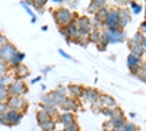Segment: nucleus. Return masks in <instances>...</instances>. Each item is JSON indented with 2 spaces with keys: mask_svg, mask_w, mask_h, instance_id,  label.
<instances>
[{
  "mask_svg": "<svg viewBox=\"0 0 146 131\" xmlns=\"http://www.w3.org/2000/svg\"><path fill=\"white\" fill-rule=\"evenodd\" d=\"M126 39L124 29H104L102 31V41L107 44H118Z\"/></svg>",
  "mask_w": 146,
  "mask_h": 131,
  "instance_id": "obj_3",
  "label": "nucleus"
},
{
  "mask_svg": "<svg viewBox=\"0 0 146 131\" xmlns=\"http://www.w3.org/2000/svg\"><path fill=\"white\" fill-rule=\"evenodd\" d=\"M41 31H44V32H45V31H48V26H45V25H44V26L41 28Z\"/></svg>",
  "mask_w": 146,
  "mask_h": 131,
  "instance_id": "obj_43",
  "label": "nucleus"
},
{
  "mask_svg": "<svg viewBox=\"0 0 146 131\" xmlns=\"http://www.w3.org/2000/svg\"><path fill=\"white\" fill-rule=\"evenodd\" d=\"M0 124L5 125V127H10L9 120H7V117H6V115H2V117H0Z\"/></svg>",
  "mask_w": 146,
  "mask_h": 131,
  "instance_id": "obj_34",
  "label": "nucleus"
},
{
  "mask_svg": "<svg viewBox=\"0 0 146 131\" xmlns=\"http://www.w3.org/2000/svg\"><path fill=\"white\" fill-rule=\"evenodd\" d=\"M40 80H41V76H38V77H35V79H32V82H31V83H32V85H35V83H38Z\"/></svg>",
  "mask_w": 146,
  "mask_h": 131,
  "instance_id": "obj_39",
  "label": "nucleus"
},
{
  "mask_svg": "<svg viewBox=\"0 0 146 131\" xmlns=\"http://www.w3.org/2000/svg\"><path fill=\"white\" fill-rule=\"evenodd\" d=\"M140 34H146V20H143L142 23H140V31H139Z\"/></svg>",
  "mask_w": 146,
  "mask_h": 131,
  "instance_id": "obj_37",
  "label": "nucleus"
},
{
  "mask_svg": "<svg viewBox=\"0 0 146 131\" xmlns=\"http://www.w3.org/2000/svg\"><path fill=\"white\" fill-rule=\"evenodd\" d=\"M9 66L5 63V61H2V60H0V74H7L9 73Z\"/></svg>",
  "mask_w": 146,
  "mask_h": 131,
  "instance_id": "obj_30",
  "label": "nucleus"
},
{
  "mask_svg": "<svg viewBox=\"0 0 146 131\" xmlns=\"http://www.w3.org/2000/svg\"><path fill=\"white\" fill-rule=\"evenodd\" d=\"M58 54L62 55V57H64V58H67V60H73V58H72V57H70V55H69L66 51H63L62 48H58ZM73 61H75V60H73Z\"/></svg>",
  "mask_w": 146,
  "mask_h": 131,
  "instance_id": "obj_35",
  "label": "nucleus"
},
{
  "mask_svg": "<svg viewBox=\"0 0 146 131\" xmlns=\"http://www.w3.org/2000/svg\"><path fill=\"white\" fill-rule=\"evenodd\" d=\"M45 5H47V0H31V7H34L35 10L42 12Z\"/></svg>",
  "mask_w": 146,
  "mask_h": 131,
  "instance_id": "obj_25",
  "label": "nucleus"
},
{
  "mask_svg": "<svg viewBox=\"0 0 146 131\" xmlns=\"http://www.w3.org/2000/svg\"><path fill=\"white\" fill-rule=\"evenodd\" d=\"M91 109L95 112V114H101V109H102V106L100 102H96V103H92L91 105Z\"/></svg>",
  "mask_w": 146,
  "mask_h": 131,
  "instance_id": "obj_31",
  "label": "nucleus"
},
{
  "mask_svg": "<svg viewBox=\"0 0 146 131\" xmlns=\"http://www.w3.org/2000/svg\"><path fill=\"white\" fill-rule=\"evenodd\" d=\"M23 60H25V54L23 53H21L19 50H18V53L12 57V60L7 63V66H9V68H16V67H19L21 64H23Z\"/></svg>",
  "mask_w": 146,
  "mask_h": 131,
  "instance_id": "obj_18",
  "label": "nucleus"
},
{
  "mask_svg": "<svg viewBox=\"0 0 146 131\" xmlns=\"http://www.w3.org/2000/svg\"><path fill=\"white\" fill-rule=\"evenodd\" d=\"M6 105L9 111H18L22 114H25V111L28 109V101L25 96H10Z\"/></svg>",
  "mask_w": 146,
  "mask_h": 131,
  "instance_id": "obj_4",
  "label": "nucleus"
},
{
  "mask_svg": "<svg viewBox=\"0 0 146 131\" xmlns=\"http://www.w3.org/2000/svg\"><path fill=\"white\" fill-rule=\"evenodd\" d=\"M18 53V48L12 44V42H7L6 45H2L0 47V60L5 61L6 64L12 60V57Z\"/></svg>",
  "mask_w": 146,
  "mask_h": 131,
  "instance_id": "obj_7",
  "label": "nucleus"
},
{
  "mask_svg": "<svg viewBox=\"0 0 146 131\" xmlns=\"http://www.w3.org/2000/svg\"><path fill=\"white\" fill-rule=\"evenodd\" d=\"M58 109H62L63 112H76L78 109H79V102L76 101V99H72V98H66V101L63 102V105L60 106Z\"/></svg>",
  "mask_w": 146,
  "mask_h": 131,
  "instance_id": "obj_11",
  "label": "nucleus"
},
{
  "mask_svg": "<svg viewBox=\"0 0 146 131\" xmlns=\"http://www.w3.org/2000/svg\"><path fill=\"white\" fill-rule=\"evenodd\" d=\"M56 124H57L56 120H50V121H45V122L40 124V128L42 131H56Z\"/></svg>",
  "mask_w": 146,
  "mask_h": 131,
  "instance_id": "obj_21",
  "label": "nucleus"
},
{
  "mask_svg": "<svg viewBox=\"0 0 146 131\" xmlns=\"http://www.w3.org/2000/svg\"><path fill=\"white\" fill-rule=\"evenodd\" d=\"M35 118H36V122H38V125H40V124H42V122H45V121L53 120V118H51L50 115H48V112H47V111H44V109H40L38 112H36Z\"/></svg>",
  "mask_w": 146,
  "mask_h": 131,
  "instance_id": "obj_20",
  "label": "nucleus"
},
{
  "mask_svg": "<svg viewBox=\"0 0 146 131\" xmlns=\"http://www.w3.org/2000/svg\"><path fill=\"white\" fill-rule=\"evenodd\" d=\"M105 29H120L121 25H120V18H118V13L115 9H110L108 10V15H107V19H105V23H104Z\"/></svg>",
  "mask_w": 146,
  "mask_h": 131,
  "instance_id": "obj_6",
  "label": "nucleus"
},
{
  "mask_svg": "<svg viewBox=\"0 0 146 131\" xmlns=\"http://www.w3.org/2000/svg\"><path fill=\"white\" fill-rule=\"evenodd\" d=\"M9 96H25L28 93V86L23 80H13L7 86Z\"/></svg>",
  "mask_w": 146,
  "mask_h": 131,
  "instance_id": "obj_5",
  "label": "nucleus"
},
{
  "mask_svg": "<svg viewBox=\"0 0 146 131\" xmlns=\"http://www.w3.org/2000/svg\"><path fill=\"white\" fill-rule=\"evenodd\" d=\"M12 82H13V76H12L10 73L0 74V86H9Z\"/></svg>",
  "mask_w": 146,
  "mask_h": 131,
  "instance_id": "obj_23",
  "label": "nucleus"
},
{
  "mask_svg": "<svg viewBox=\"0 0 146 131\" xmlns=\"http://www.w3.org/2000/svg\"><path fill=\"white\" fill-rule=\"evenodd\" d=\"M56 131H63V130H56Z\"/></svg>",
  "mask_w": 146,
  "mask_h": 131,
  "instance_id": "obj_44",
  "label": "nucleus"
},
{
  "mask_svg": "<svg viewBox=\"0 0 146 131\" xmlns=\"http://www.w3.org/2000/svg\"><path fill=\"white\" fill-rule=\"evenodd\" d=\"M50 70H53V66H48V67H44V68H42V74H47V73H48V71H50Z\"/></svg>",
  "mask_w": 146,
  "mask_h": 131,
  "instance_id": "obj_38",
  "label": "nucleus"
},
{
  "mask_svg": "<svg viewBox=\"0 0 146 131\" xmlns=\"http://www.w3.org/2000/svg\"><path fill=\"white\" fill-rule=\"evenodd\" d=\"M98 102L101 103L102 108H110V109L117 108L115 99H114L113 96H110V95H105V93H101V95H100V101H98Z\"/></svg>",
  "mask_w": 146,
  "mask_h": 131,
  "instance_id": "obj_13",
  "label": "nucleus"
},
{
  "mask_svg": "<svg viewBox=\"0 0 146 131\" xmlns=\"http://www.w3.org/2000/svg\"><path fill=\"white\" fill-rule=\"evenodd\" d=\"M56 121L60 122L63 127H66V125H70L73 122H76V117H75V114H72V112H62V114H58Z\"/></svg>",
  "mask_w": 146,
  "mask_h": 131,
  "instance_id": "obj_12",
  "label": "nucleus"
},
{
  "mask_svg": "<svg viewBox=\"0 0 146 131\" xmlns=\"http://www.w3.org/2000/svg\"><path fill=\"white\" fill-rule=\"evenodd\" d=\"M9 90H7V86H0V102H7L9 99Z\"/></svg>",
  "mask_w": 146,
  "mask_h": 131,
  "instance_id": "obj_26",
  "label": "nucleus"
},
{
  "mask_svg": "<svg viewBox=\"0 0 146 131\" xmlns=\"http://www.w3.org/2000/svg\"><path fill=\"white\" fill-rule=\"evenodd\" d=\"M53 18L57 23V28H64L70 23L76 22V18L78 15H75L70 9H66V7H58L56 10H53Z\"/></svg>",
  "mask_w": 146,
  "mask_h": 131,
  "instance_id": "obj_1",
  "label": "nucleus"
},
{
  "mask_svg": "<svg viewBox=\"0 0 146 131\" xmlns=\"http://www.w3.org/2000/svg\"><path fill=\"white\" fill-rule=\"evenodd\" d=\"M142 64L143 63H142V58L140 57H137L135 54H129V57H127V67L131 71V74H137V71H139V68H140Z\"/></svg>",
  "mask_w": 146,
  "mask_h": 131,
  "instance_id": "obj_10",
  "label": "nucleus"
},
{
  "mask_svg": "<svg viewBox=\"0 0 146 131\" xmlns=\"http://www.w3.org/2000/svg\"><path fill=\"white\" fill-rule=\"evenodd\" d=\"M145 48L142 45H131V53L130 54H135V55H137V57H140L142 58V55L145 54Z\"/></svg>",
  "mask_w": 146,
  "mask_h": 131,
  "instance_id": "obj_27",
  "label": "nucleus"
},
{
  "mask_svg": "<svg viewBox=\"0 0 146 131\" xmlns=\"http://www.w3.org/2000/svg\"><path fill=\"white\" fill-rule=\"evenodd\" d=\"M53 2H54L56 5H63V3H64V0H53Z\"/></svg>",
  "mask_w": 146,
  "mask_h": 131,
  "instance_id": "obj_41",
  "label": "nucleus"
},
{
  "mask_svg": "<svg viewBox=\"0 0 146 131\" xmlns=\"http://www.w3.org/2000/svg\"><path fill=\"white\" fill-rule=\"evenodd\" d=\"M123 131H137V127L131 122H126V125L123 127Z\"/></svg>",
  "mask_w": 146,
  "mask_h": 131,
  "instance_id": "obj_32",
  "label": "nucleus"
},
{
  "mask_svg": "<svg viewBox=\"0 0 146 131\" xmlns=\"http://www.w3.org/2000/svg\"><path fill=\"white\" fill-rule=\"evenodd\" d=\"M107 7V2L105 0H92V2L88 5V13H92L95 15L98 10Z\"/></svg>",
  "mask_w": 146,
  "mask_h": 131,
  "instance_id": "obj_17",
  "label": "nucleus"
},
{
  "mask_svg": "<svg viewBox=\"0 0 146 131\" xmlns=\"http://www.w3.org/2000/svg\"><path fill=\"white\" fill-rule=\"evenodd\" d=\"M129 6L133 9V13H140V12H142V5H139L136 2H130Z\"/></svg>",
  "mask_w": 146,
  "mask_h": 131,
  "instance_id": "obj_29",
  "label": "nucleus"
},
{
  "mask_svg": "<svg viewBox=\"0 0 146 131\" xmlns=\"http://www.w3.org/2000/svg\"><path fill=\"white\" fill-rule=\"evenodd\" d=\"M7 42H9V39L5 37L3 34H0V47H2V45H6Z\"/></svg>",
  "mask_w": 146,
  "mask_h": 131,
  "instance_id": "obj_36",
  "label": "nucleus"
},
{
  "mask_svg": "<svg viewBox=\"0 0 146 131\" xmlns=\"http://www.w3.org/2000/svg\"><path fill=\"white\" fill-rule=\"evenodd\" d=\"M117 13H118V18H120V25H121V29H123L126 25H129L130 20H131V16H130V12L129 9H117Z\"/></svg>",
  "mask_w": 146,
  "mask_h": 131,
  "instance_id": "obj_16",
  "label": "nucleus"
},
{
  "mask_svg": "<svg viewBox=\"0 0 146 131\" xmlns=\"http://www.w3.org/2000/svg\"><path fill=\"white\" fill-rule=\"evenodd\" d=\"M7 105L5 103V102H0V117H2V115H6L7 114Z\"/></svg>",
  "mask_w": 146,
  "mask_h": 131,
  "instance_id": "obj_33",
  "label": "nucleus"
},
{
  "mask_svg": "<svg viewBox=\"0 0 146 131\" xmlns=\"http://www.w3.org/2000/svg\"><path fill=\"white\" fill-rule=\"evenodd\" d=\"M78 5H79L78 2H72V3H70V10H72V9H75V7H78Z\"/></svg>",
  "mask_w": 146,
  "mask_h": 131,
  "instance_id": "obj_40",
  "label": "nucleus"
},
{
  "mask_svg": "<svg viewBox=\"0 0 146 131\" xmlns=\"http://www.w3.org/2000/svg\"><path fill=\"white\" fill-rule=\"evenodd\" d=\"M100 92L96 90L95 88H85V92H83V96H82V99L85 101V102H88V103H96L100 101Z\"/></svg>",
  "mask_w": 146,
  "mask_h": 131,
  "instance_id": "obj_9",
  "label": "nucleus"
},
{
  "mask_svg": "<svg viewBox=\"0 0 146 131\" xmlns=\"http://www.w3.org/2000/svg\"><path fill=\"white\" fill-rule=\"evenodd\" d=\"M75 23H76V28H78V35L76 37L88 38L89 34L94 31V22L88 16H78Z\"/></svg>",
  "mask_w": 146,
  "mask_h": 131,
  "instance_id": "obj_2",
  "label": "nucleus"
},
{
  "mask_svg": "<svg viewBox=\"0 0 146 131\" xmlns=\"http://www.w3.org/2000/svg\"><path fill=\"white\" fill-rule=\"evenodd\" d=\"M6 117H7V120H9L10 127H15V125H19L21 124L22 118H23V114L22 112H18V111H7Z\"/></svg>",
  "mask_w": 146,
  "mask_h": 131,
  "instance_id": "obj_15",
  "label": "nucleus"
},
{
  "mask_svg": "<svg viewBox=\"0 0 146 131\" xmlns=\"http://www.w3.org/2000/svg\"><path fill=\"white\" fill-rule=\"evenodd\" d=\"M142 47L146 50V37H143V41H142Z\"/></svg>",
  "mask_w": 146,
  "mask_h": 131,
  "instance_id": "obj_42",
  "label": "nucleus"
},
{
  "mask_svg": "<svg viewBox=\"0 0 146 131\" xmlns=\"http://www.w3.org/2000/svg\"><path fill=\"white\" fill-rule=\"evenodd\" d=\"M63 131H80V127H79V124H78V121H76V122L70 124V125L63 127Z\"/></svg>",
  "mask_w": 146,
  "mask_h": 131,
  "instance_id": "obj_28",
  "label": "nucleus"
},
{
  "mask_svg": "<svg viewBox=\"0 0 146 131\" xmlns=\"http://www.w3.org/2000/svg\"><path fill=\"white\" fill-rule=\"evenodd\" d=\"M101 41H102V31L94 29V31L89 34V42H92V44H95L96 47H98V45L101 44Z\"/></svg>",
  "mask_w": 146,
  "mask_h": 131,
  "instance_id": "obj_19",
  "label": "nucleus"
},
{
  "mask_svg": "<svg viewBox=\"0 0 146 131\" xmlns=\"http://www.w3.org/2000/svg\"><path fill=\"white\" fill-rule=\"evenodd\" d=\"M29 74H31V71H29V68L25 64H21L19 67L13 68V77H15V80H23L25 77H28Z\"/></svg>",
  "mask_w": 146,
  "mask_h": 131,
  "instance_id": "obj_14",
  "label": "nucleus"
},
{
  "mask_svg": "<svg viewBox=\"0 0 146 131\" xmlns=\"http://www.w3.org/2000/svg\"><path fill=\"white\" fill-rule=\"evenodd\" d=\"M67 88V95H69V98L72 99H82L83 96V92H85V88L82 85H79V83H70V85L66 86Z\"/></svg>",
  "mask_w": 146,
  "mask_h": 131,
  "instance_id": "obj_8",
  "label": "nucleus"
},
{
  "mask_svg": "<svg viewBox=\"0 0 146 131\" xmlns=\"http://www.w3.org/2000/svg\"><path fill=\"white\" fill-rule=\"evenodd\" d=\"M41 106H56L51 93H45V95L41 96ZM56 108H57V106H56Z\"/></svg>",
  "mask_w": 146,
  "mask_h": 131,
  "instance_id": "obj_22",
  "label": "nucleus"
},
{
  "mask_svg": "<svg viewBox=\"0 0 146 131\" xmlns=\"http://www.w3.org/2000/svg\"><path fill=\"white\" fill-rule=\"evenodd\" d=\"M64 29H66V32H67V35L70 38H75L76 35H78V28H76V23L73 22V23H70V25H67V26H64Z\"/></svg>",
  "mask_w": 146,
  "mask_h": 131,
  "instance_id": "obj_24",
  "label": "nucleus"
}]
</instances>
